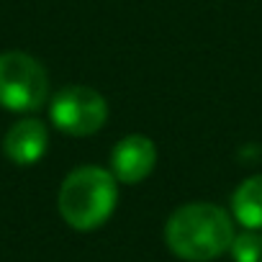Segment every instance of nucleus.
<instances>
[{
	"mask_svg": "<svg viewBox=\"0 0 262 262\" xmlns=\"http://www.w3.org/2000/svg\"><path fill=\"white\" fill-rule=\"evenodd\" d=\"M234 221L216 203H185L165 224L170 252L188 262H211L229 252L234 242Z\"/></svg>",
	"mask_w": 262,
	"mask_h": 262,
	"instance_id": "1",
	"label": "nucleus"
},
{
	"mask_svg": "<svg viewBox=\"0 0 262 262\" xmlns=\"http://www.w3.org/2000/svg\"><path fill=\"white\" fill-rule=\"evenodd\" d=\"M118 203V180L111 170L85 165L72 170L59 188L57 208L62 219L77 231L103 226Z\"/></svg>",
	"mask_w": 262,
	"mask_h": 262,
	"instance_id": "2",
	"label": "nucleus"
},
{
	"mask_svg": "<svg viewBox=\"0 0 262 262\" xmlns=\"http://www.w3.org/2000/svg\"><path fill=\"white\" fill-rule=\"evenodd\" d=\"M49 98V75L44 64L26 52L0 54V105L13 113L39 111Z\"/></svg>",
	"mask_w": 262,
	"mask_h": 262,
	"instance_id": "3",
	"label": "nucleus"
},
{
	"mask_svg": "<svg viewBox=\"0 0 262 262\" xmlns=\"http://www.w3.org/2000/svg\"><path fill=\"white\" fill-rule=\"evenodd\" d=\"M49 118L62 134L90 137L108 121V103L88 85H67L52 98Z\"/></svg>",
	"mask_w": 262,
	"mask_h": 262,
	"instance_id": "4",
	"label": "nucleus"
},
{
	"mask_svg": "<svg viewBox=\"0 0 262 262\" xmlns=\"http://www.w3.org/2000/svg\"><path fill=\"white\" fill-rule=\"evenodd\" d=\"M157 165V147L144 134L123 137L111 152V172L118 183H142Z\"/></svg>",
	"mask_w": 262,
	"mask_h": 262,
	"instance_id": "5",
	"label": "nucleus"
},
{
	"mask_svg": "<svg viewBox=\"0 0 262 262\" xmlns=\"http://www.w3.org/2000/svg\"><path fill=\"white\" fill-rule=\"evenodd\" d=\"M49 147V131L39 118H24L8 128L3 139V152L13 165H36Z\"/></svg>",
	"mask_w": 262,
	"mask_h": 262,
	"instance_id": "6",
	"label": "nucleus"
},
{
	"mask_svg": "<svg viewBox=\"0 0 262 262\" xmlns=\"http://www.w3.org/2000/svg\"><path fill=\"white\" fill-rule=\"evenodd\" d=\"M231 213L244 229L262 231V175H252L239 183L231 195Z\"/></svg>",
	"mask_w": 262,
	"mask_h": 262,
	"instance_id": "7",
	"label": "nucleus"
},
{
	"mask_svg": "<svg viewBox=\"0 0 262 262\" xmlns=\"http://www.w3.org/2000/svg\"><path fill=\"white\" fill-rule=\"evenodd\" d=\"M229 252L234 262H262V231L247 229L236 234Z\"/></svg>",
	"mask_w": 262,
	"mask_h": 262,
	"instance_id": "8",
	"label": "nucleus"
}]
</instances>
